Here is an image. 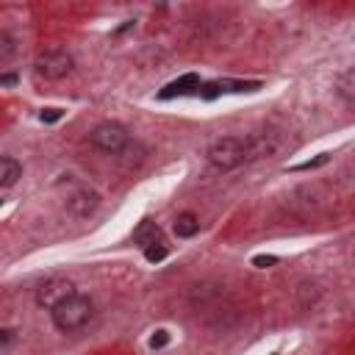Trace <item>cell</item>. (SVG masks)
I'll list each match as a JSON object with an SVG mask.
<instances>
[{"label": "cell", "instance_id": "cell-16", "mask_svg": "<svg viewBox=\"0 0 355 355\" xmlns=\"http://www.w3.org/2000/svg\"><path fill=\"white\" fill-rule=\"evenodd\" d=\"M14 47H17L14 36H8V33H3V31H0V55H11V53H14Z\"/></svg>", "mask_w": 355, "mask_h": 355}, {"label": "cell", "instance_id": "cell-15", "mask_svg": "<svg viewBox=\"0 0 355 355\" xmlns=\"http://www.w3.org/2000/svg\"><path fill=\"white\" fill-rule=\"evenodd\" d=\"M169 344V333L166 330H155L153 336H150V347L153 349H161V347H166Z\"/></svg>", "mask_w": 355, "mask_h": 355}, {"label": "cell", "instance_id": "cell-18", "mask_svg": "<svg viewBox=\"0 0 355 355\" xmlns=\"http://www.w3.org/2000/svg\"><path fill=\"white\" fill-rule=\"evenodd\" d=\"M341 80H344V83H341V89H338V92H341V94H344V100L349 103V80H352V72H344V75H341Z\"/></svg>", "mask_w": 355, "mask_h": 355}, {"label": "cell", "instance_id": "cell-4", "mask_svg": "<svg viewBox=\"0 0 355 355\" xmlns=\"http://www.w3.org/2000/svg\"><path fill=\"white\" fill-rule=\"evenodd\" d=\"M36 72L47 80H58V78H67L75 67V58L67 53V50H44L39 58H36Z\"/></svg>", "mask_w": 355, "mask_h": 355}, {"label": "cell", "instance_id": "cell-1", "mask_svg": "<svg viewBox=\"0 0 355 355\" xmlns=\"http://www.w3.org/2000/svg\"><path fill=\"white\" fill-rule=\"evenodd\" d=\"M50 316H53V324L61 330V333H75L80 327H86L94 316V305L89 297L83 294H69L67 300H61L58 305L50 308Z\"/></svg>", "mask_w": 355, "mask_h": 355}, {"label": "cell", "instance_id": "cell-7", "mask_svg": "<svg viewBox=\"0 0 355 355\" xmlns=\"http://www.w3.org/2000/svg\"><path fill=\"white\" fill-rule=\"evenodd\" d=\"M97 202H100L97 191H92V189H86V186H80V189L67 200L69 211H72V214H78V216H89V214L97 208Z\"/></svg>", "mask_w": 355, "mask_h": 355}, {"label": "cell", "instance_id": "cell-20", "mask_svg": "<svg viewBox=\"0 0 355 355\" xmlns=\"http://www.w3.org/2000/svg\"><path fill=\"white\" fill-rule=\"evenodd\" d=\"M11 338H14V330H0V344H6Z\"/></svg>", "mask_w": 355, "mask_h": 355}, {"label": "cell", "instance_id": "cell-6", "mask_svg": "<svg viewBox=\"0 0 355 355\" xmlns=\"http://www.w3.org/2000/svg\"><path fill=\"white\" fill-rule=\"evenodd\" d=\"M197 89H200V75L186 72V75H180L178 80L166 83V86L158 92V100H172V97H180V94H194Z\"/></svg>", "mask_w": 355, "mask_h": 355}, {"label": "cell", "instance_id": "cell-3", "mask_svg": "<svg viewBox=\"0 0 355 355\" xmlns=\"http://www.w3.org/2000/svg\"><path fill=\"white\" fill-rule=\"evenodd\" d=\"M89 141H92L97 150L108 153V155H119V153L130 144V133H128V128L119 125V122H103V125H97V128L89 133Z\"/></svg>", "mask_w": 355, "mask_h": 355}, {"label": "cell", "instance_id": "cell-21", "mask_svg": "<svg viewBox=\"0 0 355 355\" xmlns=\"http://www.w3.org/2000/svg\"><path fill=\"white\" fill-rule=\"evenodd\" d=\"M0 205H3V200H0Z\"/></svg>", "mask_w": 355, "mask_h": 355}, {"label": "cell", "instance_id": "cell-10", "mask_svg": "<svg viewBox=\"0 0 355 355\" xmlns=\"http://www.w3.org/2000/svg\"><path fill=\"white\" fill-rule=\"evenodd\" d=\"M197 230H200V219H197L191 211L178 214V219H175V233H178L180 239H191V236H197Z\"/></svg>", "mask_w": 355, "mask_h": 355}, {"label": "cell", "instance_id": "cell-9", "mask_svg": "<svg viewBox=\"0 0 355 355\" xmlns=\"http://www.w3.org/2000/svg\"><path fill=\"white\" fill-rule=\"evenodd\" d=\"M19 178H22V164H19L17 158L0 155V189H8V186H14Z\"/></svg>", "mask_w": 355, "mask_h": 355}, {"label": "cell", "instance_id": "cell-11", "mask_svg": "<svg viewBox=\"0 0 355 355\" xmlns=\"http://www.w3.org/2000/svg\"><path fill=\"white\" fill-rule=\"evenodd\" d=\"M194 94H197V97H202V100H216V97L222 94L219 80H214V83H200V89H197Z\"/></svg>", "mask_w": 355, "mask_h": 355}, {"label": "cell", "instance_id": "cell-19", "mask_svg": "<svg viewBox=\"0 0 355 355\" xmlns=\"http://www.w3.org/2000/svg\"><path fill=\"white\" fill-rule=\"evenodd\" d=\"M17 75L14 72H6V75H0V86H17Z\"/></svg>", "mask_w": 355, "mask_h": 355}, {"label": "cell", "instance_id": "cell-13", "mask_svg": "<svg viewBox=\"0 0 355 355\" xmlns=\"http://www.w3.org/2000/svg\"><path fill=\"white\" fill-rule=\"evenodd\" d=\"M166 252H169V250H166L164 244H150V247L144 250V258H147L150 263H158V261H164V258H166Z\"/></svg>", "mask_w": 355, "mask_h": 355}, {"label": "cell", "instance_id": "cell-14", "mask_svg": "<svg viewBox=\"0 0 355 355\" xmlns=\"http://www.w3.org/2000/svg\"><path fill=\"white\" fill-rule=\"evenodd\" d=\"M61 116H64V111H61V108H44V111L39 114V119H42L44 125H53V122H58Z\"/></svg>", "mask_w": 355, "mask_h": 355}, {"label": "cell", "instance_id": "cell-5", "mask_svg": "<svg viewBox=\"0 0 355 355\" xmlns=\"http://www.w3.org/2000/svg\"><path fill=\"white\" fill-rule=\"evenodd\" d=\"M69 294H75L72 280H67V277H50V280H44V283L36 288V302L50 311L53 305H58V302L67 300Z\"/></svg>", "mask_w": 355, "mask_h": 355}, {"label": "cell", "instance_id": "cell-17", "mask_svg": "<svg viewBox=\"0 0 355 355\" xmlns=\"http://www.w3.org/2000/svg\"><path fill=\"white\" fill-rule=\"evenodd\" d=\"M280 258L277 255H255L252 258V266H258V269H266V266H275Z\"/></svg>", "mask_w": 355, "mask_h": 355}, {"label": "cell", "instance_id": "cell-2", "mask_svg": "<svg viewBox=\"0 0 355 355\" xmlns=\"http://www.w3.org/2000/svg\"><path fill=\"white\" fill-rule=\"evenodd\" d=\"M208 161L214 169L219 172H230L236 166H241L247 161V153H244V139L239 136H222L216 139L211 147H208Z\"/></svg>", "mask_w": 355, "mask_h": 355}, {"label": "cell", "instance_id": "cell-8", "mask_svg": "<svg viewBox=\"0 0 355 355\" xmlns=\"http://www.w3.org/2000/svg\"><path fill=\"white\" fill-rule=\"evenodd\" d=\"M133 244H139V247H150V244H164V233H161V227L153 222V219H144V222H139V227L133 230Z\"/></svg>", "mask_w": 355, "mask_h": 355}, {"label": "cell", "instance_id": "cell-12", "mask_svg": "<svg viewBox=\"0 0 355 355\" xmlns=\"http://www.w3.org/2000/svg\"><path fill=\"white\" fill-rule=\"evenodd\" d=\"M327 161H330V155H327V153H322V155H316V158H311V161H302V164L291 166V172H305V169H316V166H324Z\"/></svg>", "mask_w": 355, "mask_h": 355}]
</instances>
